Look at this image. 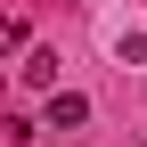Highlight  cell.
<instances>
[{"label":"cell","instance_id":"obj_1","mask_svg":"<svg viewBox=\"0 0 147 147\" xmlns=\"http://www.w3.org/2000/svg\"><path fill=\"white\" fill-rule=\"evenodd\" d=\"M90 123V98L82 90H49V131H82Z\"/></svg>","mask_w":147,"mask_h":147},{"label":"cell","instance_id":"obj_2","mask_svg":"<svg viewBox=\"0 0 147 147\" xmlns=\"http://www.w3.org/2000/svg\"><path fill=\"white\" fill-rule=\"evenodd\" d=\"M16 74H25V90H57V57H49V49H33Z\"/></svg>","mask_w":147,"mask_h":147},{"label":"cell","instance_id":"obj_3","mask_svg":"<svg viewBox=\"0 0 147 147\" xmlns=\"http://www.w3.org/2000/svg\"><path fill=\"white\" fill-rule=\"evenodd\" d=\"M123 65H147V33H123Z\"/></svg>","mask_w":147,"mask_h":147}]
</instances>
